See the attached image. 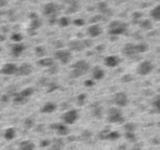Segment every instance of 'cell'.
Instances as JSON below:
<instances>
[{"label":"cell","mask_w":160,"mask_h":150,"mask_svg":"<svg viewBox=\"0 0 160 150\" xmlns=\"http://www.w3.org/2000/svg\"><path fill=\"white\" fill-rule=\"evenodd\" d=\"M56 110V104L53 103V101H48L45 103L44 105L41 106V112H44V114H51V112H54Z\"/></svg>","instance_id":"cell-17"},{"label":"cell","mask_w":160,"mask_h":150,"mask_svg":"<svg viewBox=\"0 0 160 150\" xmlns=\"http://www.w3.org/2000/svg\"><path fill=\"white\" fill-rule=\"evenodd\" d=\"M90 70V65L89 63H86L85 60H78L76 63L73 64V69L70 71V76L71 78H80L85 75Z\"/></svg>","instance_id":"cell-1"},{"label":"cell","mask_w":160,"mask_h":150,"mask_svg":"<svg viewBox=\"0 0 160 150\" xmlns=\"http://www.w3.org/2000/svg\"><path fill=\"white\" fill-rule=\"evenodd\" d=\"M159 126H160V123H159Z\"/></svg>","instance_id":"cell-48"},{"label":"cell","mask_w":160,"mask_h":150,"mask_svg":"<svg viewBox=\"0 0 160 150\" xmlns=\"http://www.w3.org/2000/svg\"><path fill=\"white\" fill-rule=\"evenodd\" d=\"M98 8L100 9L101 13H106V10H108V5H106V3H99Z\"/></svg>","instance_id":"cell-36"},{"label":"cell","mask_w":160,"mask_h":150,"mask_svg":"<svg viewBox=\"0 0 160 150\" xmlns=\"http://www.w3.org/2000/svg\"><path fill=\"white\" fill-rule=\"evenodd\" d=\"M79 119V112L75 109H71V110H68L65 111L64 114L61 115V120H63V124L65 125H71L74 124L76 120Z\"/></svg>","instance_id":"cell-4"},{"label":"cell","mask_w":160,"mask_h":150,"mask_svg":"<svg viewBox=\"0 0 160 150\" xmlns=\"http://www.w3.org/2000/svg\"><path fill=\"white\" fill-rule=\"evenodd\" d=\"M58 23H59L60 26L65 28V26H68L69 24H70V18H68V17H61L59 20H58Z\"/></svg>","instance_id":"cell-28"},{"label":"cell","mask_w":160,"mask_h":150,"mask_svg":"<svg viewBox=\"0 0 160 150\" xmlns=\"http://www.w3.org/2000/svg\"><path fill=\"white\" fill-rule=\"evenodd\" d=\"M24 126L26 128V129L33 128L34 126V119H33V118H26V119L24 120Z\"/></svg>","instance_id":"cell-31"},{"label":"cell","mask_w":160,"mask_h":150,"mask_svg":"<svg viewBox=\"0 0 160 150\" xmlns=\"http://www.w3.org/2000/svg\"><path fill=\"white\" fill-rule=\"evenodd\" d=\"M106 118H108V121L111 123V124H121L124 121V115H123L121 110L115 108V106L109 108L108 112H106Z\"/></svg>","instance_id":"cell-2"},{"label":"cell","mask_w":160,"mask_h":150,"mask_svg":"<svg viewBox=\"0 0 160 150\" xmlns=\"http://www.w3.org/2000/svg\"><path fill=\"white\" fill-rule=\"evenodd\" d=\"M64 145H65V143H64L63 139H56V140H54V144H53V149L54 150H61L64 148Z\"/></svg>","instance_id":"cell-26"},{"label":"cell","mask_w":160,"mask_h":150,"mask_svg":"<svg viewBox=\"0 0 160 150\" xmlns=\"http://www.w3.org/2000/svg\"><path fill=\"white\" fill-rule=\"evenodd\" d=\"M34 149H35V145L31 140H24L19 145V150H34Z\"/></svg>","instance_id":"cell-21"},{"label":"cell","mask_w":160,"mask_h":150,"mask_svg":"<svg viewBox=\"0 0 160 150\" xmlns=\"http://www.w3.org/2000/svg\"><path fill=\"white\" fill-rule=\"evenodd\" d=\"M92 75H93V79H94V80H101V79L105 76V71H104L103 68L95 66V68L93 69V71H92Z\"/></svg>","instance_id":"cell-19"},{"label":"cell","mask_w":160,"mask_h":150,"mask_svg":"<svg viewBox=\"0 0 160 150\" xmlns=\"http://www.w3.org/2000/svg\"><path fill=\"white\" fill-rule=\"evenodd\" d=\"M31 73H33V66H31V64L29 63H25L23 64V65L18 66V75H20V76H26V75H30Z\"/></svg>","instance_id":"cell-11"},{"label":"cell","mask_w":160,"mask_h":150,"mask_svg":"<svg viewBox=\"0 0 160 150\" xmlns=\"http://www.w3.org/2000/svg\"><path fill=\"white\" fill-rule=\"evenodd\" d=\"M140 17H141V14H140V13H138V14L135 13L134 15H133V18H134V19H136V18H140Z\"/></svg>","instance_id":"cell-44"},{"label":"cell","mask_w":160,"mask_h":150,"mask_svg":"<svg viewBox=\"0 0 160 150\" xmlns=\"http://www.w3.org/2000/svg\"><path fill=\"white\" fill-rule=\"evenodd\" d=\"M84 85H85V87H93L94 81H93V80H86V81L84 83Z\"/></svg>","instance_id":"cell-42"},{"label":"cell","mask_w":160,"mask_h":150,"mask_svg":"<svg viewBox=\"0 0 160 150\" xmlns=\"http://www.w3.org/2000/svg\"><path fill=\"white\" fill-rule=\"evenodd\" d=\"M139 25H140V28H141L143 30H146V31H149V30H151V29H153V21H151V20H149V19H146V20H141L140 23H139Z\"/></svg>","instance_id":"cell-23"},{"label":"cell","mask_w":160,"mask_h":150,"mask_svg":"<svg viewBox=\"0 0 160 150\" xmlns=\"http://www.w3.org/2000/svg\"><path fill=\"white\" fill-rule=\"evenodd\" d=\"M125 138L129 140H134L135 139V133H125Z\"/></svg>","instance_id":"cell-40"},{"label":"cell","mask_w":160,"mask_h":150,"mask_svg":"<svg viewBox=\"0 0 160 150\" xmlns=\"http://www.w3.org/2000/svg\"><path fill=\"white\" fill-rule=\"evenodd\" d=\"M104 64L108 68H115L120 64V58L116 56V55H110V56H106L104 59Z\"/></svg>","instance_id":"cell-13"},{"label":"cell","mask_w":160,"mask_h":150,"mask_svg":"<svg viewBox=\"0 0 160 150\" xmlns=\"http://www.w3.org/2000/svg\"><path fill=\"white\" fill-rule=\"evenodd\" d=\"M153 108L155 109L158 112H160V94L154 98V100H153Z\"/></svg>","instance_id":"cell-29"},{"label":"cell","mask_w":160,"mask_h":150,"mask_svg":"<svg viewBox=\"0 0 160 150\" xmlns=\"http://www.w3.org/2000/svg\"><path fill=\"white\" fill-rule=\"evenodd\" d=\"M35 54L38 56H44V55H46V49L44 46H36L35 48Z\"/></svg>","instance_id":"cell-30"},{"label":"cell","mask_w":160,"mask_h":150,"mask_svg":"<svg viewBox=\"0 0 160 150\" xmlns=\"http://www.w3.org/2000/svg\"><path fill=\"white\" fill-rule=\"evenodd\" d=\"M113 103L116 106H119V108H124V106H126L128 104H129V98H128L126 93L118 92V93H115L114 96H113Z\"/></svg>","instance_id":"cell-6"},{"label":"cell","mask_w":160,"mask_h":150,"mask_svg":"<svg viewBox=\"0 0 160 150\" xmlns=\"http://www.w3.org/2000/svg\"><path fill=\"white\" fill-rule=\"evenodd\" d=\"M8 100H9V96H5V95H4V96H3V101H4V103H6Z\"/></svg>","instance_id":"cell-45"},{"label":"cell","mask_w":160,"mask_h":150,"mask_svg":"<svg viewBox=\"0 0 160 150\" xmlns=\"http://www.w3.org/2000/svg\"><path fill=\"white\" fill-rule=\"evenodd\" d=\"M74 25L83 26V25H85V21H84V19H76V20H74Z\"/></svg>","instance_id":"cell-39"},{"label":"cell","mask_w":160,"mask_h":150,"mask_svg":"<svg viewBox=\"0 0 160 150\" xmlns=\"http://www.w3.org/2000/svg\"><path fill=\"white\" fill-rule=\"evenodd\" d=\"M51 128H53V129H55L56 133L59 134V135H68V134H69V128H68V125L63 124V123L51 125Z\"/></svg>","instance_id":"cell-16"},{"label":"cell","mask_w":160,"mask_h":150,"mask_svg":"<svg viewBox=\"0 0 160 150\" xmlns=\"http://www.w3.org/2000/svg\"><path fill=\"white\" fill-rule=\"evenodd\" d=\"M12 40L15 41V44H17V43H20L21 40H23V35H21L20 33H14L12 35Z\"/></svg>","instance_id":"cell-34"},{"label":"cell","mask_w":160,"mask_h":150,"mask_svg":"<svg viewBox=\"0 0 160 150\" xmlns=\"http://www.w3.org/2000/svg\"><path fill=\"white\" fill-rule=\"evenodd\" d=\"M84 100H86V94H81V95L78 96V101H79L80 105L84 104Z\"/></svg>","instance_id":"cell-38"},{"label":"cell","mask_w":160,"mask_h":150,"mask_svg":"<svg viewBox=\"0 0 160 150\" xmlns=\"http://www.w3.org/2000/svg\"><path fill=\"white\" fill-rule=\"evenodd\" d=\"M25 100H26V99H24L19 93L14 96V103H15V104H24V103H25Z\"/></svg>","instance_id":"cell-33"},{"label":"cell","mask_w":160,"mask_h":150,"mask_svg":"<svg viewBox=\"0 0 160 150\" xmlns=\"http://www.w3.org/2000/svg\"><path fill=\"white\" fill-rule=\"evenodd\" d=\"M92 114H93L94 118H98V119L103 118V115H104L103 106H101L100 104H93V106H92Z\"/></svg>","instance_id":"cell-18"},{"label":"cell","mask_w":160,"mask_h":150,"mask_svg":"<svg viewBox=\"0 0 160 150\" xmlns=\"http://www.w3.org/2000/svg\"><path fill=\"white\" fill-rule=\"evenodd\" d=\"M133 150H141V149H140V148H134Z\"/></svg>","instance_id":"cell-46"},{"label":"cell","mask_w":160,"mask_h":150,"mask_svg":"<svg viewBox=\"0 0 160 150\" xmlns=\"http://www.w3.org/2000/svg\"><path fill=\"white\" fill-rule=\"evenodd\" d=\"M39 65L44 66V68H51L55 65V61H54V59H51V58H41L39 60Z\"/></svg>","instance_id":"cell-20"},{"label":"cell","mask_w":160,"mask_h":150,"mask_svg":"<svg viewBox=\"0 0 160 150\" xmlns=\"http://www.w3.org/2000/svg\"><path fill=\"white\" fill-rule=\"evenodd\" d=\"M0 73L3 75H14L18 73V66L13 63H8V64H4L0 69Z\"/></svg>","instance_id":"cell-10"},{"label":"cell","mask_w":160,"mask_h":150,"mask_svg":"<svg viewBox=\"0 0 160 150\" xmlns=\"http://www.w3.org/2000/svg\"><path fill=\"white\" fill-rule=\"evenodd\" d=\"M0 51H1V48H0Z\"/></svg>","instance_id":"cell-47"},{"label":"cell","mask_w":160,"mask_h":150,"mask_svg":"<svg viewBox=\"0 0 160 150\" xmlns=\"http://www.w3.org/2000/svg\"><path fill=\"white\" fill-rule=\"evenodd\" d=\"M10 50H12V55L13 56H20L21 54H23V51L25 50V45L23 44V43H17V44L12 45V48H10Z\"/></svg>","instance_id":"cell-15"},{"label":"cell","mask_w":160,"mask_h":150,"mask_svg":"<svg viewBox=\"0 0 160 150\" xmlns=\"http://www.w3.org/2000/svg\"><path fill=\"white\" fill-rule=\"evenodd\" d=\"M85 48H86L85 41H81V40H73V41H70V44H69V49L71 51H81Z\"/></svg>","instance_id":"cell-14"},{"label":"cell","mask_w":160,"mask_h":150,"mask_svg":"<svg viewBox=\"0 0 160 150\" xmlns=\"http://www.w3.org/2000/svg\"><path fill=\"white\" fill-rule=\"evenodd\" d=\"M54 58L56 59L58 61H60L61 64H68L73 59V54L70 50H64V49H60V50H56L55 54H54Z\"/></svg>","instance_id":"cell-5"},{"label":"cell","mask_w":160,"mask_h":150,"mask_svg":"<svg viewBox=\"0 0 160 150\" xmlns=\"http://www.w3.org/2000/svg\"><path fill=\"white\" fill-rule=\"evenodd\" d=\"M101 33H103V28L99 24H93L88 28V35L90 38H97V36L101 35Z\"/></svg>","instance_id":"cell-12"},{"label":"cell","mask_w":160,"mask_h":150,"mask_svg":"<svg viewBox=\"0 0 160 150\" xmlns=\"http://www.w3.org/2000/svg\"><path fill=\"white\" fill-rule=\"evenodd\" d=\"M123 54L129 56V58H134L138 54V50H136V44H133V43H128L123 46Z\"/></svg>","instance_id":"cell-9"},{"label":"cell","mask_w":160,"mask_h":150,"mask_svg":"<svg viewBox=\"0 0 160 150\" xmlns=\"http://www.w3.org/2000/svg\"><path fill=\"white\" fill-rule=\"evenodd\" d=\"M40 25H41V23H40V20H39V19H35V20H33V21H31V29L39 28Z\"/></svg>","instance_id":"cell-37"},{"label":"cell","mask_w":160,"mask_h":150,"mask_svg":"<svg viewBox=\"0 0 160 150\" xmlns=\"http://www.w3.org/2000/svg\"><path fill=\"white\" fill-rule=\"evenodd\" d=\"M120 136V134L118 131H109L108 135H106V139H110V140H115Z\"/></svg>","instance_id":"cell-32"},{"label":"cell","mask_w":160,"mask_h":150,"mask_svg":"<svg viewBox=\"0 0 160 150\" xmlns=\"http://www.w3.org/2000/svg\"><path fill=\"white\" fill-rule=\"evenodd\" d=\"M15 136H17V129H15V128H8V129L4 131V138L6 139V140H13Z\"/></svg>","instance_id":"cell-22"},{"label":"cell","mask_w":160,"mask_h":150,"mask_svg":"<svg viewBox=\"0 0 160 150\" xmlns=\"http://www.w3.org/2000/svg\"><path fill=\"white\" fill-rule=\"evenodd\" d=\"M58 10H59V5H56L55 3H48L43 6V13H44V15H46L48 18L56 17Z\"/></svg>","instance_id":"cell-8"},{"label":"cell","mask_w":160,"mask_h":150,"mask_svg":"<svg viewBox=\"0 0 160 150\" xmlns=\"http://www.w3.org/2000/svg\"><path fill=\"white\" fill-rule=\"evenodd\" d=\"M159 71H160V69H159Z\"/></svg>","instance_id":"cell-49"},{"label":"cell","mask_w":160,"mask_h":150,"mask_svg":"<svg viewBox=\"0 0 160 150\" xmlns=\"http://www.w3.org/2000/svg\"><path fill=\"white\" fill-rule=\"evenodd\" d=\"M121 80H123L124 83H129L130 80H133V76H131V75H124V76L121 78Z\"/></svg>","instance_id":"cell-41"},{"label":"cell","mask_w":160,"mask_h":150,"mask_svg":"<svg viewBox=\"0 0 160 150\" xmlns=\"http://www.w3.org/2000/svg\"><path fill=\"white\" fill-rule=\"evenodd\" d=\"M49 144H50V141L49 140H43V143H41V146H48V145H49Z\"/></svg>","instance_id":"cell-43"},{"label":"cell","mask_w":160,"mask_h":150,"mask_svg":"<svg viewBox=\"0 0 160 150\" xmlns=\"http://www.w3.org/2000/svg\"><path fill=\"white\" fill-rule=\"evenodd\" d=\"M150 15H151L153 19L160 20V4H158L155 8H153V10L150 12Z\"/></svg>","instance_id":"cell-24"},{"label":"cell","mask_w":160,"mask_h":150,"mask_svg":"<svg viewBox=\"0 0 160 150\" xmlns=\"http://www.w3.org/2000/svg\"><path fill=\"white\" fill-rule=\"evenodd\" d=\"M128 30V25L124 23V21L116 20V21H111L109 25V34L110 35H121L124 34Z\"/></svg>","instance_id":"cell-3"},{"label":"cell","mask_w":160,"mask_h":150,"mask_svg":"<svg viewBox=\"0 0 160 150\" xmlns=\"http://www.w3.org/2000/svg\"><path fill=\"white\" fill-rule=\"evenodd\" d=\"M92 135H93V134H92V131H90V130H84L83 134H81V139H84V140H85V139H90V138H92Z\"/></svg>","instance_id":"cell-35"},{"label":"cell","mask_w":160,"mask_h":150,"mask_svg":"<svg viewBox=\"0 0 160 150\" xmlns=\"http://www.w3.org/2000/svg\"><path fill=\"white\" fill-rule=\"evenodd\" d=\"M124 129H125V133H135L136 124H134V123H126L124 125Z\"/></svg>","instance_id":"cell-27"},{"label":"cell","mask_w":160,"mask_h":150,"mask_svg":"<svg viewBox=\"0 0 160 150\" xmlns=\"http://www.w3.org/2000/svg\"><path fill=\"white\" fill-rule=\"evenodd\" d=\"M19 94L23 96L24 99H28L30 95H33V94H34V89H33V88H26V89H24V90H21Z\"/></svg>","instance_id":"cell-25"},{"label":"cell","mask_w":160,"mask_h":150,"mask_svg":"<svg viewBox=\"0 0 160 150\" xmlns=\"http://www.w3.org/2000/svg\"><path fill=\"white\" fill-rule=\"evenodd\" d=\"M153 70H154V64L150 60L141 61L136 68V71L139 75H149Z\"/></svg>","instance_id":"cell-7"}]
</instances>
